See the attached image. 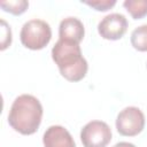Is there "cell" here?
<instances>
[{
	"instance_id": "cell-1",
	"label": "cell",
	"mask_w": 147,
	"mask_h": 147,
	"mask_svg": "<svg viewBox=\"0 0 147 147\" xmlns=\"http://www.w3.org/2000/svg\"><path fill=\"white\" fill-rule=\"evenodd\" d=\"M44 109L40 101L31 94L18 95L9 110L8 123L16 132L23 136H30L38 131Z\"/></svg>"
},
{
	"instance_id": "cell-2",
	"label": "cell",
	"mask_w": 147,
	"mask_h": 147,
	"mask_svg": "<svg viewBox=\"0 0 147 147\" xmlns=\"http://www.w3.org/2000/svg\"><path fill=\"white\" fill-rule=\"evenodd\" d=\"M52 59L62 77L69 82H79L87 74L88 64L78 42L59 39L52 48Z\"/></svg>"
},
{
	"instance_id": "cell-3",
	"label": "cell",
	"mask_w": 147,
	"mask_h": 147,
	"mask_svg": "<svg viewBox=\"0 0 147 147\" xmlns=\"http://www.w3.org/2000/svg\"><path fill=\"white\" fill-rule=\"evenodd\" d=\"M20 39L24 47L39 51L45 48L52 39V29L46 21L30 20L25 22L20 32Z\"/></svg>"
},
{
	"instance_id": "cell-4",
	"label": "cell",
	"mask_w": 147,
	"mask_h": 147,
	"mask_svg": "<svg viewBox=\"0 0 147 147\" xmlns=\"http://www.w3.org/2000/svg\"><path fill=\"white\" fill-rule=\"evenodd\" d=\"M116 130L121 136H138L145 127V115L138 107H126L116 117Z\"/></svg>"
},
{
	"instance_id": "cell-5",
	"label": "cell",
	"mask_w": 147,
	"mask_h": 147,
	"mask_svg": "<svg viewBox=\"0 0 147 147\" xmlns=\"http://www.w3.org/2000/svg\"><path fill=\"white\" fill-rule=\"evenodd\" d=\"M111 138L109 125L102 121H91L80 130V141L84 147H106Z\"/></svg>"
},
{
	"instance_id": "cell-6",
	"label": "cell",
	"mask_w": 147,
	"mask_h": 147,
	"mask_svg": "<svg viewBox=\"0 0 147 147\" xmlns=\"http://www.w3.org/2000/svg\"><path fill=\"white\" fill-rule=\"evenodd\" d=\"M127 25V20L123 14L111 13L99 22L98 32L103 39L118 40L125 34Z\"/></svg>"
},
{
	"instance_id": "cell-7",
	"label": "cell",
	"mask_w": 147,
	"mask_h": 147,
	"mask_svg": "<svg viewBox=\"0 0 147 147\" xmlns=\"http://www.w3.org/2000/svg\"><path fill=\"white\" fill-rule=\"evenodd\" d=\"M42 144L45 147H76L70 132L61 125L49 126L44 132Z\"/></svg>"
},
{
	"instance_id": "cell-8",
	"label": "cell",
	"mask_w": 147,
	"mask_h": 147,
	"mask_svg": "<svg viewBox=\"0 0 147 147\" xmlns=\"http://www.w3.org/2000/svg\"><path fill=\"white\" fill-rule=\"evenodd\" d=\"M85 34V28L82 21L77 17H67L60 22L59 37L63 40L80 42Z\"/></svg>"
},
{
	"instance_id": "cell-9",
	"label": "cell",
	"mask_w": 147,
	"mask_h": 147,
	"mask_svg": "<svg viewBox=\"0 0 147 147\" xmlns=\"http://www.w3.org/2000/svg\"><path fill=\"white\" fill-rule=\"evenodd\" d=\"M123 6L133 20H140L147 16V0H125Z\"/></svg>"
},
{
	"instance_id": "cell-10",
	"label": "cell",
	"mask_w": 147,
	"mask_h": 147,
	"mask_svg": "<svg viewBox=\"0 0 147 147\" xmlns=\"http://www.w3.org/2000/svg\"><path fill=\"white\" fill-rule=\"evenodd\" d=\"M131 45L139 52H147V24H142L132 31Z\"/></svg>"
},
{
	"instance_id": "cell-11",
	"label": "cell",
	"mask_w": 147,
	"mask_h": 147,
	"mask_svg": "<svg viewBox=\"0 0 147 147\" xmlns=\"http://www.w3.org/2000/svg\"><path fill=\"white\" fill-rule=\"evenodd\" d=\"M1 8L7 11L13 15H22L29 7V2L25 0H16V1H1L0 2Z\"/></svg>"
},
{
	"instance_id": "cell-12",
	"label": "cell",
	"mask_w": 147,
	"mask_h": 147,
	"mask_svg": "<svg viewBox=\"0 0 147 147\" xmlns=\"http://www.w3.org/2000/svg\"><path fill=\"white\" fill-rule=\"evenodd\" d=\"M82 3H85L98 11H106L111 7H114L116 5V1L115 0H92V1H82Z\"/></svg>"
},
{
	"instance_id": "cell-13",
	"label": "cell",
	"mask_w": 147,
	"mask_h": 147,
	"mask_svg": "<svg viewBox=\"0 0 147 147\" xmlns=\"http://www.w3.org/2000/svg\"><path fill=\"white\" fill-rule=\"evenodd\" d=\"M1 24H2V34H3L1 40V49L3 51L11 44V30L10 26H8L3 20L1 21Z\"/></svg>"
},
{
	"instance_id": "cell-14",
	"label": "cell",
	"mask_w": 147,
	"mask_h": 147,
	"mask_svg": "<svg viewBox=\"0 0 147 147\" xmlns=\"http://www.w3.org/2000/svg\"><path fill=\"white\" fill-rule=\"evenodd\" d=\"M113 147H136L131 142H126V141H121V142H117L116 145H114Z\"/></svg>"
}]
</instances>
